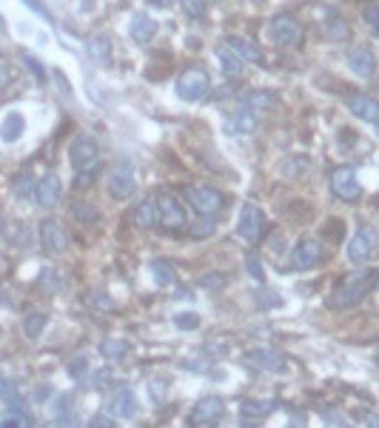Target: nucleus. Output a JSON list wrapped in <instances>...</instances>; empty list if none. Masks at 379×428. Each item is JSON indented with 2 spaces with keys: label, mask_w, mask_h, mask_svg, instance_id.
Segmentation results:
<instances>
[{
  "label": "nucleus",
  "mask_w": 379,
  "mask_h": 428,
  "mask_svg": "<svg viewBox=\"0 0 379 428\" xmlns=\"http://www.w3.org/2000/svg\"><path fill=\"white\" fill-rule=\"evenodd\" d=\"M376 286V271H362V274H354V277L345 283L342 289H337L328 300L331 309H348V305H357L371 289Z\"/></svg>",
  "instance_id": "nucleus-1"
},
{
  "label": "nucleus",
  "mask_w": 379,
  "mask_h": 428,
  "mask_svg": "<svg viewBox=\"0 0 379 428\" xmlns=\"http://www.w3.org/2000/svg\"><path fill=\"white\" fill-rule=\"evenodd\" d=\"M69 160L75 166V171H83V169H100V146L94 140V135L83 132L72 140L69 146Z\"/></svg>",
  "instance_id": "nucleus-2"
},
{
  "label": "nucleus",
  "mask_w": 379,
  "mask_h": 428,
  "mask_svg": "<svg viewBox=\"0 0 379 428\" xmlns=\"http://www.w3.org/2000/svg\"><path fill=\"white\" fill-rule=\"evenodd\" d=\"M208 89H211V77L203 66H192V69H185L177 80V95L185 100V103H197L208 95Z\"/></svg>",
  "instance_id": "nucleus-3"
},
{
  "label": "nucleus",
  "mask_w": 379,
  "mask_h": 428,
  "mask_svg": "<svg viewBox=\"0 0 379 428\" xmlns=\"http://www.w3.org/2000/svg\"><path fill=\"white\" fill-rule=\"evenodd\" d=\"M183 194H185L188 203H192V208L197 214H203V217H214V214L223 211V206H226V197L217 189H208V186H185Z\"/></svg>",
  "instance_id": "nucleus-4"
},
{
  "label": "nucleus",
  "mask_w": 379,
  "mask_h": 428,
  "mask_svg": "<svg viewBox=\"0 0 379 428\" xmlns=\"http://www.w3.org/2000/svg\"><path fill=\"white\" fill-rule=\"evenodd\" d=\"M263 231H265V214L254 203H245L237 217V237L245 243H257Z\"/></svg>",
  "instance_id": "nucleus-5"
},
{
  "label": "nucleus",
  "mask_w": 379,
  "mask_h": 428,
  "mask_svg": "<svg viewBox=\"0 0 379 428\" xmlns=\"http://www.w3.org/2000/svg\"><path fill=\"white\" fill-rule=\"evenodd\" d=\"M157 211H160V226L166 231H180L185 226V208L180 206V200L171 192L157 194Z\"/></svg>",
  "instance_id": "nucleus-6"
},
{
  "label": "nucleus",
  "mask_w": 379,
  "mask_h": 428,
  "mask_svg": "<svg viewBox=\"0 0 379 428\" xmlns=\"http://www.w3.org/2000/svg\"><path fill=\"white\" fill-rule=\"evenodd\" d=\"M271 38L279 43V46H297L302 40V26L297 23L294 15L288 12H279L271 17Z\"/></svg>",
  "instance_id": "nucleus-7"
},
{
  "label": "nucleus",
  "mask_w": 379,
  "mask_h": 428,
  "mask_svg": "<svg viewBox=\"0 0 379 428\" xmlns=\"http://www.w3.org/2000/svg\"><path fill=\"white\" fill-rule=\"evenodd\" d=\"M137 189V183H134V169L129 163H117L111 171H109V192L111 197L117 200H129Z\"/></svg>",
  "instance_id": "nucleus-8"
},
{
  "label": "nucleus",
  "mask_w": 379,
  "mask_h": 428,
  "mask_svg": "<svg viewBox=\"0 0 379 428\" xmlns=\"http://www.w3.org/2000/svg\"><path fill=\"white\" fill-rule=\"evenodd\" d=\"M331 192L339 197V200H357L359 194H362V189H359V180H357V171L351 169V166H342V169H337L334 174H331Z\"/></svg>",
  "instance_id": "nucleus-9"
},
{
  "label": "nucleus",
  "mask_w": 379,
  "mask_h": 428,
  "mask_svg": "<svg viewBox=\"0 0 379 428\" xmlns=\"http://www.w3.org/2000/svg\"><path fill=\"white\" fill-rule=\"evenodd\" d=\"M373 249H376V231L373 226H362L348 243V257L351 263H368L373 257Z\"/></svg>",
  "instance_id": "nucleus-10"
},
{
  "label": "nucleus",
  "mask_w": 379,
  "mask_h": 428,
  "mask_svg": "<svg viewBox=\"0 0 379 428\" xmlns=\"http://www.w3.org/2000/svg\"><path fill=\"white\" fill-rule=\"evenodd\" d=\"M40 240H43V249L49 254H63L69 249V234H66V229H63L60 220H43Z\"/></svg>",
  "instance_id": "nucleus-11"
},
{
  "label": "nucleus",
  "mask_w": 379,
  "mask_h": 428,
  "mask_svg": "<svg viewBox=\"0 0 379 428\" xmlns=\"http://www.w3.org/2000/svg\"><path fill=\"white\" fill-rule=\"evenodd\" d=\"M320 263H323V246H320V240L302 237L297 243L294 254H291V266L294 268H314V266H320Z\"/></svg>",
  "instance_id": "nucleus-12"
},
{
  "label": "nucleus",
  "mask_w": 379,
  "mask_h": 428,
  "mask_svg": "<svg viewBox=\"0 0 379 428\" xmlns=\"http://www.w3.org/2000/svg\"><path fill=\"white\" fill-rule=\"evenodd\" d=\"M223 411H226V406H223L219 397H206V400H200L194 406L192 420H188V422H192V425H211L217 420H223Z\"/></svg>",
  "instance_id": "nucleus-13"
},
{
  "label": "nucleus",
  "mask_w": 379,
  "mask_h": 428,
  "mask_svg": "<svg viewBox=\"0 0 379 428\" xmlns=\"http://www.w3.org/2000/svg\"><path fill=\"white\" fill-rule=\"evenodd\" d=\"M257 129V114L254 109H240V112H231L229 120H226V135L229 137H242V135H251Z\"/></svg>",
  "instance_id": "nucleus-14"
},
{
  "label": "nucleus",
  "mask_w": 379,
  "mask_h": 428,
  "mask_svg": "<svg viewBox=\"0 0 379 428\" xmlns=\"http://www.w3.org/2000/svg\"><path fill=\"white\" fill-rule=\"evenodd\" d=\"M245 362L254 365V369H260V372H286V357H282L279 351H271V349L248 351Z\"/></svg>",
  "instance_id": "nucleus-15"
},
{
  "label": "nucleus",
  "mask_w": 379,
  "mask_h": 428,
  "mask_svg": "<svg viewBox=\"0 0 379 428\" xmlns=\"http://www.w3.org/2000/svg\"><path fill=\"white\" fill-rule=\"evenodd\" d=\"M223 46H229L242 63H263V52H260V46L254 43V40H248V38H242V35H229L226 40H223Z\"/></svg>",
  "instance_id": "nucleus-16"
},
{
  "label": "nucleus",
  "mask_w": 379,
  "mask_h": 428,
  "mask_svg": "<svg viewBox=\"0 0 379 428\" xmlns=\"http://www.w3.org/2000/svg\"><path fill=\"white\" fill-rule=\"evenodd\" d=\"M345 63H348V69L359 77H373V69H376V60H373V52L357 46V49H348V54H345Z\"/></svg>",
  "instance_id": "nucleus-17"
},
{
  "label": "nucleus",
  "mask_w": 379,
  "mask_h": 428,
  "mask_svg": "<svg viewBox=\"0 0 379 428\" xmlns=\"http://www.w3.org/2000/svg\"><path fill=\"white\" fill-rule=\"evenodd\" d=\"M60 192H63L60 177L52 174V171L43 174L40 183H35V200H38V206H43V208H52V206L60 200Z\"/></svg>",
  "instance_id": "nucleus-18"
},
{
  "label": "nucleus",
  "mask_w": 379,
  "mask_h": 428,
  "mask_svg": "<svg viewBox=\"0 0 379 428\" xmlns=\"http://www.w3.org/2000/svg\"><path fill=\"white\" fill-rule=\"evenodd\" d=\"M109 411L114 417H134L137 411V403H134V394L129 385H117L109 397Z\"/></svg>",
  "instance_id": "nucleus-19"
},
{
  "label": "nucleus",
  "mask_w": 379,
  "mask_h": 428,
  "mask_svg": "<svg viewBox=\"0 0 379 428\" xmlns=\"http://www.w3.org/2000/svg\"><path fill=\"white\" fill-rule=\"evenodd\" d=\"M129 32H132V38H134L137 43H148V40L157 35V20L148 17L146 12H137V15H132V20H129Z\"/></svg>",
  "instance_id": "nucleus-20"
},
{
  "label": "nucleus",
  "mask_w": 379,
  "mask_h": 428,
  "mask_svg": "<svg viewBox=\"0 0 379 428\" xmlns=\"http://www.w3.org/2000/svg\"><path fill=\"white\" fill-rule=\"evenodd\" d=\"M348 109H351L359 120H365V123H376V120H379V106H376L373 98H365V95L348 98Z\"/></svg>",
  "instance_id": "nucleus-21"
},
{
  "label": "nucleus",
  "mask_w": 379,
  "mask_h": 428,
  "mask_svg": "<svg viewBox=\"0 0 379 428\" xmlns=\"http://www.w3.org/2000/svg\"><path fill=\"white\" fill-rule=\"evenodd\" d=\"M134 220H137L140 229H154L157 223H160V211H157V197H146V200L137 206Z\"/></svg>",
  "instance_id": "nucleus-22"
},
{
  "label": "nucleus",
  "mask_w": 379,
  "mask_h": 428,
  "mask_svg": "<svg viewBox=\"0 0 379 428\" xmlns=\"http://www.w3.org/2000/svg\"><path fill=\"white\" fill-rule=\"evenodd\" d=\"M26 129V120L20 112H9L3 117V123H0V137H3V143H15Z\"/></svg>",
  "instance_id": "nucleus-23"
},
{
  "label": "nucleus",
  "mask_w": 379,
  "mask_h": 428,
  "mask_svg": "<svg viewBox=\"0 0 379 428\" xmlns=\"http://www.w3.org/2000/svg\"><path fill=\"white\" fill-rule=\"evenodd\" d=\"M274 408L271 400H242L240 403V420H260V417H268Z\"/></svg>",
  "instance_id": "nucleus-24"
},
{
  "label": "nucleus",
  "mask_w": 379,
  "mask_h": 428,
  "mask_svg": "<svg viewBox=\"0 0 379 428\" xmlns=\"http://www.w3.org/2000/svg\"><path fill=\"white\" fill-rule=\"evenodd\" d=\"M217 57H219V63H223V69H226V75L229 77H240L242 75V60L229 49V46H217Z\"/></svg>",
  "instance_id": "nucleus-25"
},
{
  "label": "nucleus",
  "mask_w": 379,
  "mask_h": 428,
  "mask_svg": "<svg viewBox=\"0 0 379 428\" xmlns=\"http://www.w3.org/2000/svg\"><path fill=\"white\" fill-rule=\"evenodd\" d=\"M148 274L154 277L157 286H169V283H174V266H171L169 260H151V263H148Z\"/></svg>",
  "instance_id": "nucleus-26"
},
{
  "label": "nucleus",
  "mask_w": 379,
  "mask_h": 428,
  "mask_svg": "<svg viewBox=\"0 0 379 428\" xmlns=\"http://www.w3.org/2000/svg\"><path fill=\"white\" fill-rule=\"evenodd\" d=\"M72 214H75V220H80V223H98L100 220V211L94 208L88 200H75Z\"/></svg>",
  "instance_id": "nucleus-27"
},
{
  "label": "nucleus",
  "mask_w": 379,
  "mask_h": 428,
  "mask_svg": "<svg viewBox=\"0 0 379 428\" xmlns=\"http://www.w3.org/2000/svg\"><path fill=\"white\" fill-rule=\"evenodd\" d=\"M248 109H274L277 106V95L274 91H251L245 98Z\"/></svg>",
  "instance_id": "nucleus-28"
},
{
  "label": "nucleus",
  "mask_w": 379,
  "mask_h": 428,
  "mask_svg": "<svg viewBox=\"0 0 379 428\" xmlns=\"http://www.w3.org/2000/svg\"><path fill=\"white\" fill-rule=\"evenodd\" d=\"M88 52H91V57H98V60H109L111 40L106 35H94V38H88Z\"/></svg>",
  "instance_id": "nucleus-29"
},
{
  "label": "nucleus",
  "mask_w": 379,
  "mask_h": 428,
  "mask_svg": "<svg viewBox=\"0 0 379 428\" xmlns=\"http://www.w3.org/2000/svg\"><path fill=\"white\" fill-rule=\"evenodd\" d=\"M35 177H31V171L29 169H23L20 174H17V180H15V194L17 197H29V194H35Z\"/></svg>",
  "instance_id": "nucleus-30"
},
{
  "label": "nucleus",
  "mask_w": 379,
  "mask_h": 428,
  "mask_svg": "<svg viewBox=\"0 0 379 428\" xmlns=\"http://www.w3.org/2000/svg\"><path fill=\"white\" fill-rule=\"evenodd\" d=\"M23 328H26V337H31V340H38L40 334H43V328H46V314H29L26 317V323H23Z\"/></svg>",
  "instance_id": "nucleus-31"
},
{
  "label": "nucleus",
  "mask_w": 379,
  "mask_h": 428,
  "mask_svg": "<svg viewBox=\"0 0 379 428\" xmlns=\"http://www.w3.org/2000/svg\"><path fill=\"white\" fill-rule=\"evenodd\" d=\"M40 289H46L49 294H57V291H63L66 286H63V280L57 277L54 271H43V274H40Z\"/></svg>",
  "instance_id": "nucleus-32"
},
{
  "label": "nucleus",
  "mask_w": 379,
  "mask_h": 428,
  "mask_svg": "<svg viewBox=\"0 0 379 428\" xmlns=\"http://www.w3.org/2000/svg\"><path fill=\"white\" fill-rule=\"evenodd\" d=\"M180 6L188 17H194V20H203L206 17V3L203 0H180Z\"/></svg>",
  "instance_id": "nucleus-33"
},
{
  "label": "nucleus",
  "mask_w": 379,
  "mask_h": 428,
  "mask_svg": "<svg viewBox=\"0 0 379 428\" xmlns=\"http://www.w3.org/2000/svg\"><path fill=\"white\" fill-rule=\"evenodd\" d=\"M100 354H103L106 360H120V357L125 354V343H120V340H106V343L100 346Z\"/></svg>",
  "instance_id": "nucleus-34"
},
{
  "label": "nucleus",
  "mask_w": 379,
  "mask_h": 428,
  "mask_svg": "<svg viewBox=\"0 0 379 428\" xmlns=\"http://www.w3.org/2000/svg\"><path fill=\"white\" fill-rule=\"evenodd\" d=\"M328 35H331L334 40H345V38H348V26H345V20H342L339 15H334V17L328 20Z\"/></svg>",
  "instance_id": "nucleus-35"
},
{
  "label": "nucleus",
  "mask_w": 379,
  "mask_h": 428,
  "mask_svg": "<svg viewBox=\"0 0 379 428\" xmlns=\"http://www.w3.org/2000/svg\"><path fill=\"white\" fill-rule=\"evenodd\" d=\"M88 303H91V309H98V312H111L114 309V303H111V297L106 291H94Z\"/></svg>",
  "instance_id": "nucleus-36"
},
{
  "label": "nucleus",
  "mask_w": 379,
  "mask_h": 428,
  "mask_svg": "<svg viewBox=\"0 0 379 428\" xmlns=\"http://www.w3.org/2000/svg\"><path fill=\"white\" fill-rule=\"evenodd\" d=\"M20 60H23V63L29 66V72L35 75L38 80H46V69H43V63H40V60H35V57H31L29 52H23V54H20Z\"/></svg>",
  "instance_id": "nucleus-37"
},
{
  "label": "nucleus",
  "mask_w": 379,
  "mask_h": 428,
  "mask_svg": "<svg viewBox=\"0 0 379 428\" xmlns=\"http://www.w3.org/2000/svg\"><path fill=\"white\" fill-rule=\"evenodd\" d=\"M69 374H72L75 380L86 377V374H88V360H86V357H75V360L69 362Z\"/></svg>",
  "instance_id": "nucleus-38"
},
{
  "label": "nucleus",
  "mask_w": 379,
  "mask_h": 428,
  "mask_svg": "<svg viewBox=\"0 0 379 428\" xmlns=\"http://www.w3.org/2000/svg\"><path fill=\"white\" fill-rule=\"evenodd\" d=\"M211 234H214V220L211 217L203 220V223H194V229H192V237H197V240H206Z\"/></svg>",
  "instance_id": "nucleus-39"
},
{
  "label": "nucleus",
  "mask_w": 379,
  "mask_h": 428,
  "mask_svg": "<svg viewBox=\"0 0 379 428\" xmlns=\"http://www.w3.org/2000/svg\"><path fill=\"white\" fill-rule=\"evenodd\" d=\"M245 266H248V271H251V277H254V280H265V271H263V266H260V260L254 257V254H248L245 257Z\"/></svg>",
  "instance_id": "nucleus-40"
},
{
  "label": "nucleus",
  "mask_w": 379,
  "mask_h": 428,
  "mask_svg": "<svg viewBox=\"0 0 379 428\" xmlns=\"http://www.w3.org/2000/svg\"><path fill=\"white\" fill-rule=\"evenodd\" d=\"M257 305L260 309H271V305H279V297H277V291H257Z\"/></svg>",
  "instance_id": "nucleus-41"
},
{
  "label": "nucleus",
  "mask_w": 379,
  "mask_h": 428,
  "mask_svg": "<svg viewBox=\"0 0 379 428\" xmlns=\"http://www.w3.org/2000/svg\"><path fill=\"white\" fill-rule=\"evenodd\" d=\"M223 283H226V277L219 271H208L206 277H200V286H206V289H219Z\"/></svg>",
  "instance_id": "nucleus-42"
},
{
  "label": "nucleus",
  "mask_w": 379,
  "mask_h": 428,
  "mask_svg": "<svg viewBox=\"0 0 379 428\" xmlns=\"http://www.w3.org/2000/svg\"><path fill=\"white\" fill-rule=\"evenodd\" d=\"M148 394H154L157 403H163L166 400V380H151L148 383Z\"/></svg>",
  "instance_id": "nucleus-43"
},
{
  "label": "nucleus",
  "mask_w": 379,
  "mask_h": 428,
  "mask_svg": "<svg viewBox=\"0 0 379 428\" xmlns=\"http://www.w3.org/2000/svg\"><path fill=\"white\" fill-rule=\"evenodd\" d=\"M174 323H177L180 328H197V326H200V317L188 312V314H177V317H174Z\"/></svg>",
  "instance_id": "nucleus-44"
},
{
  "label": "nucleus",
  "mask_w": 379,
  "mask_h": 428,
  "mask_svg": "<svg viewBox=\"0 0 379 428\" xmlns=\"http://www.w3.org/2000/svg\"><path fill=\"white\" fill-rule=\"evenodd\" d=\"M365 23L373 29V32H376V29H379V6L376 3H371V6H365Z\"/></svg>",
  "instance_id": "nucleus-45"
},
{
  "label": "nucleus",
  "mask_w": 379,
  "mask_h": 428,
  "mask_svg": "<svg viewBox=\"0 0 379 428\" xmlns=\"http://www.w3.org/2000/svg\"><path fill=\"white\" fill-rule=\"evenodd\" d=\"M328 237H331L334 243L342 240V220H331V223H328Z\"/></svg>",
  "instance_id": "nucleus-46"
},
{
  "label": "nucleus",
  "mask_w": 379,
  "mask_h": 428,
  "mask_svg": "<svg viewBox=\"0 0 379 428\" xmlns=\"http://www.w3.org/2000/svg\"><path fill=\"white\" fill-rule=\"evenodd\" d=\"M9 83V66L6 63H0V89H3Z\"/></svg>",
  "instance_id": "nucleus-47"
},
{
  "label": "nucleus",
  "mask_w": 379,
  "mask_h": 428,
  "mask_svg": "<svg viewBox=\"0 0 379 428\" xmlns=\"http://www.w3.org/2000/svg\"><path fill=\"white\" fill-rule=\"evenodd\" d=\"M91 425H106V428H109V425H114V420L100 414V417H94V420H91Z\"/></svg>",
  "instance_id": "nucleus-48"
},
{
  "label": "nucleus",
  "mask_w": 379,
  "mask_h": 428,
  "mask_svg": "<svg viewBox=\"0 0 379 428\" xmlns=\"http://www.w3.org/2000/svg\"><path fill=\"white\" fill-rule=\"evenodd\" d=\"M154 3H157V6H169V0H154Z\"/></svg>",
  "instance_id": "nucleus-49"
}]
</instances>
